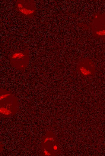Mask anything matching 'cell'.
<instances>
[{
	"instance_id": "1",
	"label": "cell",
	"mask_w": 105,
	"mask_h": 156,
	"mask_svg": "<svg viewBox=\"0 0 105 156\" xmlns=\"http://www.w3.org/2000/svg\"><path fill=\"white\" fill-rule=\"evenodd\" d=\"M77 72L82 78L87 79L94 76L96 69L94 63L91 61L84 59L79 63Z\"/></svg>"
},
{
	"instance_id": "2",
	"label": "cell",
	"mask_w": 105,
	"mask_h": 156,
	"mask_svg": "<svg viewBox=\"0 0 105 156\" xmlns=\"http://www.w3.org/2000/svg\"><path fill=\"white\" fill-rule=\"evenodd\" d=\"M16 7L17 11L25 16L33 17L36 14V4L33 0H17Z\"/></svg>"
},
{
	"instance_id": "3",
	"label": "cell",
	"mask_w": 105,
	"mask_h": 156,
	"mask_svg": "<svg viewBox=\"0 0 105 156\" xmlns=\"http://www.w3.org/2000/svg\"><path fill=\"white\" fill-rule=\"evenodd\" d=\"M28 56L24 52L18 51L14 52L11 55L10 58L11 61L12 63L15 62L13 64L18 63V66H19L20 62V68H23L26 66L27 63L25 61H28Z\"/></svg>"
},
{
	"instance_id": "4",
	"label": "cell",
	"mask_w": 105,
	"mask_h": 156,
	"mask_svg": "<svg viewBox=\"0 0 105 156\" xmlns=\"http://www.w3.org/2000/svg\"><path fill=\"white\" fill-rule=\"evenodd\" d=\"M0 112L6 115H8L11 113L10 110L4 108H0Z\"/></svg>"
},
{
	"instance_id": "5",
	"label": "cell",
	"mask_w": 105,
	"mask_h": 156,
	"mask_svg": "<svg viewBox=\"0 0 105 156\" xmlns=\"http://www.w3.org/2000/svg\"><path fill=\"white\" fill-rule=\"evenodd\" d=\"M10 94H6L4 95H2L0 96V100H2L5 98L7 97V96L10 95Z\"/></svg>"
},
{
	"instance_id": "6",
	"label": "cell",
	"mask_w": 105,
	"mask_h": 156,
	"mask_svg": "<svg viewBox=\"0 0 105 156\" xmlns=\"http://www.w3.org/2000/svg\"><path fill=\"white\" fill-rule=\"evenodd\" d=\"M44 153L45 155H46L49 156L50 155V154L48 152V151L46 150H44Z\"/></svg>"
},
{
	"instance_id": "7",
	"label": "cell",
	"mask_w": 105,
	"mask_h": 156,
	"mask_svg": "<svg viewBox=\"0 0 105 156\" xmlns=\"http://www.w3.org/2000/svg\"><path fill=\"white\" fill-rule=\"evenodd\" d=\"M49 137H47V138H46L45 139V141H44V142H46L48 140H49Z\"/></svg>"
},
{
	"instance_id": "8",
	"label": "cell",
	"mask_w": 105,
	"mask_h": 156,
	"mask_svg": "<svg viewBox=\"0 0 105 156\" xmlns=\"http://www.w3.org/2000/svg\"><path fill=\"white\" fill-rule=\"evenodd\" d=\"M53 148L54 150H56L57 149V147L56 146H53Z\"/></svg>"
},
{
	"instance_id": "9",
	"label": "cell",
	"mask_w": 105,
	"mask_h": 156,
	"mask_svg": "<svg viewBox=\"0 0 105 156\" xmlns=\"http://www.w3.org/2000/svg\"><path fill=\"white\" fill-rule=\"evenodd\" d=\"M49 140H50L52 141V140H53V139L52 138L49 137Z\"/></svg>"
}]
</instances>
